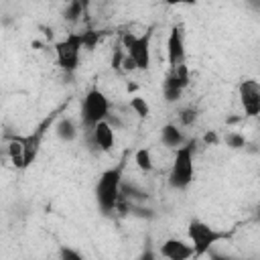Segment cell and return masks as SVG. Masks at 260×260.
Listing matches in <instances>:
<instances>
[{"instance_id": "1", "label": "cell", "mask_w": 260, "mask_h": 260, "mask_svg": "<svg viewBox=\"0 0 260 260\" xmlns=\"http://www.w3.org/2000/svg\"><path fill=\"white\" fill-rule=\"evenodd\" d=\"M126 156L128 154H124L120 158V162H116L114 167L106 169L95 183V201L104 215H112L116 211L118 199L122 195V183H124L122 177H124V169H126Z\"/></svg>"}, {"instance_id": "2", "label": "cell", "mask_w": 260, "mask_h": 260, "mask_svg": "<svg viewBox=\"0 0 260 260\" xmlns=\"http://www.w3.org/2000/svg\"><path fill=\"white\" fill-rule=\"evenodd\" d=\"M193 152H195V140H189L183 146L175 148L173 165H171V171H169V185L173 189L183 191L193 183V177H195Z\"/></svg>"}, {"instance_id": "3", "label": "cell", "mask_w": 260, "mask_h": 260, "mask_svg": "<svg viewBox=\"0 0 260 260\" xmlns=\"http://www.w3.org/2000/svg\"><path fill=\"white\" fill-rule=\"evenodd\" d=\"M187 236H189V242L195 250V258L207 254L215 244L223 242V240H230L232 238V232H221L201 219H191L189 225H187Z\"/></svg>"}, {"instance_id": "4", "label": "cell", "mask_w": 260, "mask_h": 260, "mask_svg": "<svg viewBox=\"0 0 260 260\" xmlns=\"http://www.w3.org/2000/svg\"><path fill=\"white\" fill-rule=\"evenodd\" d=\"M81 49H85V39L83 32H67L63 39L55 43V59L57 65L65 73H73L79 65V55Z\"/></svg>"}, {"instance_id": "5", "label": "cell", "mask_w": 260, "mask_h": 260, "mask_svg": "<svg viewBox=\"0 0 260 260\" xmlns=\"http://www.w3.org/2000/svg\"><path fill=\"white\" fill-rule=\"evenodd\" d=\"M110 118V100L100 87H91L81 102V122L85 130Z\"/></svg>"}, {"instance_id": "6", "label": "cell", "mask_w": 260, "mask_h": 260, "mask_svg": "<svg viewBox=\"0 0 260 260\" xmlns=\"http://www.w3.org/2000/svg\"><path fill=\"white\" fill-rule=\"evenodd\" d=\"M150 39H152V30H146L142 35H132V32L122 35V47L126 49V55L132 57L136 69L140 71H146L150 67Z\"/></svg>"}, {"instance_id": "7", "label": "cell", "mask_w": 260, "mask_h": 260, "mask_svg": "<svg viewBox=\"0 0 260 260\" xmlns=\"http://www.w3.org/2000/svg\"><path fill=\"white\" fill-rule=\"evenodd\" d=\"M63 108H65V106H59L57 110H53L45 120L39 122V126H37L30 134H26V136H20V134H18V140L22 142V148H24V165H26V167H30V165L37 160V154H39V150H41L43 138H45L47 130L53 126V122L57 120V116H59V112H61Z\"/></svg>"}, {"instance_id": "8", "label": "cell", "mask_w": 260, "mask_h": 260, "mask_svg": "<svg viewBox=\"0 0 260 260\" xmlns=\"http://www.w3.org/2000/svg\"><path fill=\"white\" fill-rule=\"evenodd\" d=\"M187 85H189V67H187V63L171 67L169 73L162 79V98L169 104H173V102L181 100Z\"/></svg>"}, {"instance_id": "9", "label": "cell", "mask_w": 260, "mask_h": 260, "mask_svg": "<svg viewBox=\"0 0 260 260\" xmlns=\"http://www.w3.org/2000/svg\"><path fill=\"white\" fill-rule=\"evenodd\" d=\"M238 98L240 106L244 110V116L256 118L260 116V81L258 79H242L238 85Z\"/></svg>"}, {"instance_id": "10", "label": "cell", "mask_w": 260, "mask_h": 260, "mask_svg": "<svg viewBox=\"0 0 260 260\" xmlns=\"http://www.w3.org/2000/svg\"><path fill=\"white\" fill-rule=\"evenodd\" d=\"M167 59H169V65H171V67L183 65L185 59H187L183 24H175V26L171 28V32H169V39H167Z\"/></svg>"}, {"instance_id": "11", "label": "cell", "mask_w": 260, "mask_h": 260, "mask_svg": "<svg viewBox=\"0 0 260 260\" xmlns=\"http://www.w3.org/2000/svg\"><path fill=\"white\" fill-rule=\"evenodd\" d=\"M114 140H116L114 128H112V124H110L108 120H102L100 124H95L93 128L87 130V142H89V146H91L93 150H98V152H108V150H112Z\"/></svg>"}, {"instance_id": "12", "label": "cell", "mask_w": 260, "mask_h": 260, "mask_svg": "<svg viewBox=\"0 0 260 260\" xmlns=\"http://www.w3.org/2000/svg\"><path fill=\"white\" fill-rule=\"evenodd\" d=\"M158 252H160V256H165V258H169V260H187V258H193V256H195V250H193L191 242L187 244V242H183V240H179V238H169V240H165V242L160 244Z\"/></svg>"}, {"instance_id": "13", "label": "cell", "mask_w": 260, "mask_h": 260, "mask_svg": "<svg viewBox=\"0 0 260 260\" xmlns=\"http://www.w3.org/2000/svg\"><path fill=\"white\" fill-rule=\"evenodd\" d=\"M160 138H162V142L167 144V146H171V148H179V146H183L185 142H187V138H185V134L179 130V126H175V124H167V126H162V130H160Z\"/></svg>"}, {"instance_id": "14", "label": "cell", "mask_w": 260, "mask_h": 260, "mask_svg": "<svg viewBox=\"0 0 260 260\" xmlns=\"http://www.w3.org/2000/svg\"><path fill=\"white\" fill-rule=\"evenodd\" d=\"M55 132H57V136H59L61 140H65V142H71V140L77 136V128H75V124H73L71 118H61V120L57 122V126H55Z\"/></svg>"}, {"instance_id": "15", "label": "cell", "mask_w": 260, "mask_h": 260, "mask_svg": "<svg viewBox=\"0 0 260 260\" xmlns=\"http://www.w3.org/2000/svg\"><path fill=\"white\" fill-rule=\"evenodd\" d=\"M134 162H136V167H138L142 173H150V171L154 169L152 154H150L148 148H138V150L134 152Z\"/></svg>"}, {"instance_id": "16", "label": "cell", "mask_w": 260, "mask_h": 260, "mask_svg": "<svg viewBox=\"0 0 260 260\" xmlns=\"http://www.w3.org/2000/svg\"><path fill=\"white\" fill-rule=\"evenodd\" d=\"M83 6H85L83 0H67V6H65V10H63V16H65L69 22L79 20V16L83 14Z\"/></svg>"}, {"instance_id": "17", "label": "cell", "mask_w": 260, "mask_h": 260, "mask_svg": "<svg viewBox=\"0 0 260 260\" xmlns=\"http://www.w3.org/2000/svg\"><path fill=\"white\" fill-rule=\"evenodd\" d=\"M130 108H132L134 114L140 116V118H148V114H150V106H148V102H146L144 98H140V95H134V98L130 100Z\"/></svg>"}, {"instance_id": "18", "label": "cell", "mask_w": 260, "mask_h": 260, "mask_svg": "<svg viewBox=\"0 0 260 260\" xmlns=\"http://www.w3.org/2000/svg\"><path fill=\"white\" fill-rule=\"evenodd\" d=\"M223 140H225V144H228L230 148H234V150H238V148H244V146L248 144L246 136H244V134H240V132H234V130H232V132H228Z\"/></svg>"}, {"instance_id": "19", "label": "cell", "mask_w": 260, "mask_h": 260, "mask_svg": "<svg viewBox=\"0 0 260 260\" xmlns=\"http://www.w3.org/2000/svg\"><path fill=\"white\" fill-rule=\"evenodd\" d=\"M197 116H199V112H197V108H183L181 112H179V122L183 124V126H193L195 122H197Z\"/></svg>"}, {"instance_id": "20", "label": "cell", "mask_w": 260, "mask_h": 260, "mask_svg": "<svg viewBox=\"0 0 260 260\" xmlns=\"http://www.w3.org/2000/svg\"><path fill=\"white\" fill-rule=\"evenodd\" d=\"M100 37H102V32H98V30H83L85 49H93V47L100 43Z\"/></svg>"}, {"instance_id": "21", "label": "cell", "mask_w": 260, "mask_h": 260, "mask_svg": "<svg viewBox=\"0 0 260 260\" xmlns=\"http://www.w3.org/2000/svg\"><path fill=\"white\" fill-rule=\"evenodd\" d=\"M59 256H61L63 260H81V258H83L79 252H75V250H71V248H61V250H59Z\"/></svg>"}, {"instance_id": "22", "label": "cell", "mask_w": 260, "mask_h": 260, "mask_svg": "<svg viewBox=\"0 0 260 260\" xmlns=\"http://www.w3.org/2000/svg\"><path fill=\"white\" fill-rule=\"evenodd\" d=\"M203 144H207V146H215V144H219V136H217V132H215V130H207V132L203 134Z\"/></svg>"}, {"instance_id": "23", "label": "cell", "mask_w": 260, "mask_h": 260, "mask_svg": "<svg viewBox=\"0 0 260 260\" xmlns=\"http://www.w3.org/2000/svg\"><path fill=\"white\" fill-rule=\"evenodd\" d=\"M167 6H179V4H195L197 0H162Z\"/></svg>"}, {"instance_id": "24", "label": "cell", "mask_w": 260, "mask_h": 260, "mask_svg": "<svg viewBox=\"0 0 260 260\" xmlns=\"http://www.w3.org/2000/svg\"><path fill=\"white\" fill-rule=\"evenodd\" d=\"M248 4H250L254 10H260V0H248Z\"/></svg>"}, {"instance_id": "25", "label": "cell", "mask_w": 260, "mask_h": 260, "mask_svg": "<svg viewBox=\"0 0 260 260\" xmlns=\"http://www.w3.org/2000/svg\"><path fill=\"white\" fill-rule=\"evenodd\" d=\"M254 219L260 223V203H258V205H256V209H254Z\"/></svg>"}, {"instance_id": "26", "label": "cell", "mask_w": 260, "mask_h": 260, "mask_svg": "<svg viewBox=\"0 0 260 260\" xmlns=\"http://www.w3.org/2000/svg\"><path fill=\"white\" fill-rule=\"evenodd\" d=\"M126 89H128V91H134V89H136V85H134V83H128V87H126Z\"/></svg>"}, {"instance_id": "27", "label": "cell", "mask_w": 260, "mask_h": 260, "mask_svg": "<svg viewBox=\"0 0 260 260\" xmlns=\"http://www.w3.org/2000/svg\"><path fill=\"white\" fill-rule=\"evenodd\" d=\"M83 2H85V0H83Z\"/></svg>"}]
</instances>
